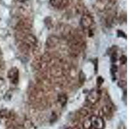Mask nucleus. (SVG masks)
Wrapping results in <instances>:
<instances>
[{
	"mask_svg": "<svg viewBox=\"0 0 129 129\" xmlns=\"http://www.w3.org/2000/svg\"><path fill=\"white\" fill-rule=\"evenodd\" d=\"M91 127L94 129H103L105 128V121L102 117L100 116H92L90 119Z\"/></svg>",
	"mask_w": 129,
	"mask_h": 129,
	"instance_id": "f257e3e1",
	"label": "nucleus"
},
{
	"mask_svg": "<svg viewBox=\"0 0 129 129\" xmlns=\"http://www.w3.org/2000/svg\"><path fill=\"white\" fill-rule=\"evenodd\" d=\"M100 97H101V92L100 90L93 89L88 94L87 100L91 104H95L99 101Z\"/></svg>",
	"mask_w": 129,
	"mask_h": 129,
	"instance_id": "f03ea898",
	"label": "nucleus"
},
{
	"mask_svg": "<svg viewBox=\"0 0 129 129\" xmlns=\"http://www.w3.org/2000/svg\"><path fill=\"white\" fill-rule=\"evenodd\" d=\"M92 24V19L88 15H84L81 19V25L83 28H87Z\"/></svg>",
	"mask_w": 129,
	"mask_h": 129,
	"instance_id": "7ed1b4c3",
	"label": "nucleus"
},
{
	"mask_svg": "<svg viewBox=\"0 0 129 129\" xmlns=\"http://www.w3.org/2000/svg\"><path fill=\"white\" fill-rule=\"evenodd\" d=\"M50 4L56 8H63L68 3L67 0H50Z\"/></svg>",
	"mask_w": 129,
	"mask_h": 129,
	"instance_id": "20e7f679",
	"label": "nucleus"
},
{
	"mask_svg": "<svg viewBox=\"0 0 129 129\" xmlns=\"http://www.w3.org/2000/svg\"><path fill=\"white\" fill-rule=\"evenodd\" d=\"M9 78L12 79V81H14V83H16V80L18 81V71L16 68L11 69L9 72Z\"/></svg>",
	"mask_w": 129,
	"mask_h": 129,
	"instance_id": "39448f33",
	"label": "nucleus"
},
{
	"mask_svg": "<svg viewBox=\"0 0 129 129\" xmlns=\"http://www.w3.org/2000/svg\"><path fill=\"white\" fill-rule=\"evenodd\" d=\"M59 101L61 103L62 105H64L67 103V97L64 95H61L59 96Z\"/></svg>",
	"mask_w": 129,
	"mask_h": 129,
	"instance_id": "423d86ee",
	"label": "nucleus"
},
{
	"mask_svg": "<svg viewBox=\"0 0 129 129\" xmlns=\"http://www.w3.org/2000/svg\"><path fill=\"white\" fill-rule=\"evenodd\" d=\"M111 59H112V61L113 62L116 61H117V55H116V54H113Z\"/></svg>",
	"mask_w": 129,
	"mask_h": 129,
	"instance_id": "0eeeda50",
	"label": "nucleus"
},
{
	"mask_svg": "<svg viewBox=\"0 0 129 129\" xmlns=\"http://www.w3.org/2000/svg\"><path fill=\"white\" fill-rule=\"evenodd\" d=\"M103 79L101 78V77H99L98 78V83L99 84V85H101L102 83L103 82Z\"/></svg>",
	"mask_w": 129,
	"mask_h": 129,
	"instance_id": "6e6552de",
	"label": "nucleus"
},
{
	"mask_svg": "<svg viewBox=\"0 0 129 129\" xmlns=\"http://www.w3.org/2000/svg\"><path fill=\"white\" fill-rule=\"evenodd\" d=\"M18 1H19V2H21V3H23V2H26V0H18Z\"/></svg>",
	"mask_w": 129,
	"mask_h": 129,
	"instance_id": "1a4fd4ad",
	"label": "nucleus"
}]
</instances>
